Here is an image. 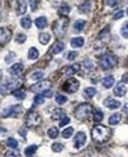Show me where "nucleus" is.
I'll return each instance as SVG.
<instances>
[{"instance_id": "1", "label": "nucleus", "mask_w": 128, "mask_h": 157, "mask_svg": "<svg viewBox=\"0 0 128 157\" xmlns=\"http://www.w3.org/2000/svg\"><path fill=\"white\" fill-rule=\"evenodd\" d=\"M112 136V131L105 125H95L91 129V137L94 142L98 143H104L111 138Z\"/></svg>"}, {"instance_id": "2", "label": "nucleus", "mask_w": 128, "mask_h": 157, "mask_svg": "<svg viewBox=\"0 0 128 157\" xmlns=\"http://www.w3.org/2000/svg\"><path fill=\"white\" fill-rule=\"evenodd\" d=\"M99 63H100L102 68H104V70H111V68L117 66L118 58L113 53H104L99 58Z\"/></svg>"}, {"instance_id": "3", "label": "nucleus", "mask_w": 128, "mask_h": 157, "mask_svg": "<svg viewBox=\"0 0 128 157\" xmlns=\"http://www.w3.org/2000/svg\"><path fill=\"white\" fill-rule=\"evenodd\" d=\"M91 113H93V106L90 104H87V103H84V104H80L76 108L75 117L80 121H85L91 115Z\"/></svg>"}, {"instance_id": "4", "label": "nucleus", "mask_w": 128, "mask_h": 157, "mask_svg": "<svg viewBox=\"0 0 128 157\" xmlns=\"http://www.w3.org/2000/svg\"><path fill=\"white\" fill-rule=\"evenodd\" d=\"M67 25H68V18L64 17V18H60L53 23V33L57 36V37H62L65 33H66V29H67Z\"/></svg>"}, {"instance_id": "5", "label": "nucleus", "mask_w": 128, "mask_h": 157, "mask_svg": "<svg viewBox=\"0 0 128 157\" xmlns=\"http://www.w3.org/2000/svg\"><path fill=\"white\" fill-rule=\"evenodd\" d=\"M41 123H42V118H41V115H39L37 112L29 110L27 113V115H25V124H27V127H29V128H36V127H38Z\"/></svg>"}, {"instance_id": "6", "label": "nucleus", "mask_w": 128, "mask_h": 157, "mask_svg": "<svg viewBox=\"0 0 128 157\" xmlns=\"http://www.w3.org/2000/svg\"><path fill=\"white\" fill-rule=\"evenodd\" d=\"M22 84V81L17 80V78H9V80H5L2 84V94H8L10 91H14V89Z\"/></svg>"}, {"instance_id": "7", "label": "nucleus", "mask_w": 128, "mask_h": 157, "mask_svg": "<svg viewBox=\"0 0 128 157\" xmlns=\"http://www.w3.org/2000/svg\"><path fill=\"white\" fill-rule=\"evenodd\" d=\"M51 86H52V81H50V80H42V81H38L37 84H34L31 89L34 93H45V91L50 90Z\"/></svg>"}, {"instance_id": "8", "label": "nucleus", "mask_w": 128, "mask_h": 157, "mask_svg": "<svg viewBox=\"0 0 128 157\" xmlns=\"http://www.w3.org/2000/svg\"><path fill=\"white\" fill-rule=\"evenodd\" d=\"M23 112V106L22 105H13V106H9V108H5L2 113V117L3 118H6V117H18Z\"/></svg>"}, {"instance_id": "9", "label": "nucleus", "mask_w": 128, "mask_h": 157, "mask_svg": "<svg viewBox=\"0 0 128 157\" xmlns=\"http://www.w3.org/2000/svg\"><path fill=\"white\" fill-rule=\"evenodd\" d=\"M79 86H80V82H79L76 78H68L62 85V90H65L67 93H75V91H77Z\"/></svg>"}, {"instance_id": "10", "label": "nucleus", "mask_w": 128, "mask_h": 157, "mask_svg": "<svg viewBox=\"0 0 128 157\" xmlns=\"http://www.w3.org/2000/svg\"><path fill=\"white\" fill-rule=\"evenodd\" d=\"M86 143V134L85 132L80 131V132H77L75 134V140H74V147L76 150H81L83 147L85 146Z\"/></svg>"}, {"instance_id": "11", "label": "nucleus", "mask_w": 128, "mask_h": 157, "mask_svg": "<svg viewBox=\"0 0 128 157\" xmlns=\"http://www.w3.org/2000/svg\"><path fill=\"white\" fill-rule=\"evenodd\" d=\"M0 38H2V46L8 43L12 38V31L6 27H2L0 28Z\"/></svg>"}, {"instance_id": "12", "label": "nucleus", "mask_w": 128, "mask_h": 157, "mask_svg": "<svg viewBox=\"0 0 128 157\" xmlns=\"http://www.w3.org/2000/svg\"><path fill=\"white\" fill-rule=\"evenodd\" d=\"M95 8V0H85L80 5V12L81 13H90Z\"/></svg>"}, {"instance_id": "13", "label": "nucleus", "mask_w": 128, "mask_h": 157, "mask_svg": "<svg viewBox=\"0 0 128 157\" xmlns=\"http://www.w3.org/2000/svg\"><path fill=\"white\" fill-rule=\"evenodd\" d=\"M79 70H80V63H74L71 66H66L62 70V74L70 76V75H75L76 72H79Z\"/></svg>"}, {"instance_id": "14", "label": "nucleus", "mask_w": 128, "mask_h": 157, "mask_svg": "<svg viewBox=\"0 0 128 157\" xmlns=\"http://www.w3.org/2000/svg\"><path fill=\"white\" fill-rule=\"evenodd\" d=\"M113 91H114V95H115V96H124L126 93H127V86H126V84L119 82V84L115 85V87H114Z\"/></svg>"}, {"instance_id": "15", "label": "nucleus", "mask_w": 128, "mask_h": 157, "mask_svg": "<svg viewBox=\"0 0 128 157\" xmlns=\"http://www.w3.org/2000/svg\"><path fill=\"white\" fill-rule=\"evenodd\" d=\"M104 105L108 108V109H118L121 106V103L115 100V99H111V98H107L104 100Z\"/></svg>"}, {"instance_id": "16", "label": "nucleus", "mask_w": 128, "mask_h": 157, "mask_svg": "<svg viewBox=\"0 0 128 157\" xmlns=\"http://www.w3.org/2000/svg\"><path fill=\"white\" fill-rule=\"evenodd\" d=\"M22 72H23V65L22 63H15L9 68V74L13 75V76H19V75H22Z\"/></svg>"}, {"instance_id": "17", "label": "nucleus", "mask_w": 128, "mask_h": 157, "mask_svg": "<svg viewBox=\"0 0 128 157\" xmlns=\"http://www.w3.org/2000/svg\"><path fill=\"white\" fill-rule=\"evenodd\" d=\"M64 48H65V43H64L62 41H57V42L51 47V53H52V55H57V53L62 52Z\"/></svg>"}, {"instance_id": "18", "label": "nucleus", "mask_w": 128, "mask_h": 157, "mask_svg": "<svg viewBox=\"0 0 128 157\" xmlns=\"http://www.w3.org/2000/svg\"><path fill=\"white\" fill-rule=\"evenodd\" d=\"M122 121V114L121 113H115V114H112L109 117V119H108V123H109L111 125H117L119 124Z\"/></svg>"}, {"instance_id": "19", "label": "nucleus", "mask_w": 128, "mask_h": 157, "mask_svg": "<svg viewBox=\"0 0 128 157\" xmlns=\"http://www.w3.org/2000/svg\"><path fill=\"white\" fill-rule=\"evenodd\" d=\"M25 10H27L25 0H17V13L18 14H24Z\"/></svg>"}, {"instance_id": "20", "label": "nucleus", "mask_w": 128, "mask_h": 157, "mask_svg": "<svg viewBox=\"0 0 128 157\" xmlns=\"http://www.w3.org/2000/svg\"><path fill=\"white\" fill-rule=\"evenodd\" d=\"M65 117H66L65 110L61 109V108H57V109H55V112L52 114V119L53 121H58V119H64Z\"/></svg>"}, {"instance_id": "21", "label": "nucleus", "mask_w": 128, "mask_h": 157, "mask_svg": "<svg viewBox=\"0 0 128 157\" xmlns=\"http://www.w3.org/2000/svg\"><path fill=\"white\" fill-rule=\"evenodd\" d=\"M84 38L83 37H75V38H72L71 39V46L72 47H83L84 46Z\"/></svg>"}, {"instance_id": "22", "label": "nucleus", "mask_w": 128, "mask_h": 157, "mask_svg": "<svg viewBox=\"0 0 128 157\" xmlns=\"http://www.w3.org/2000/svg\"><path fill=\"white\" fill-rule=\"evenodd\" d=\"M39 56V52L36 47H32V48H29V52H28V58L29 60H37Z\"/></svg>"}, {"instance_id": "23", "label": "nucleus", "mask_w": 128, "mask_h": 157, "mask_svg": "<svg viewBox=\"0 0 128 157\" xmlns=\"http://www.w3.org/2000/svg\"><path fill=\"white\" fill-rule=\"evenodd\" d=\"M114 84V77L113 76H107L104 77V80H103V86L107 87V89H109V87H112Z\"/></svg>"}, {"instance_id": "24", "label": "nucleus", "mask_w": 128, "mask_h": 157, "mask_svg": "<svg viewBox=\"0 0 128 157\" xmlns=\"http://www.w3.org/2000/svg\"><path fill=\"white\" fill-rule=\"evenodd\" d=\"M43 76H45L43 71H34V72L31 74L29 78H31V80H33V81H38V80H41V78H43Z\"/></svg>"}, {"instance_id": "25", "label": "nucleus", "mask_w": 128, "mask_h": 157, "mask_svg": "<svg viewBox=\"0 0 128 157\" xmlns=\"http://www.w3.org/2000/svg\"><path fill=\"white\" fill-rule=\"evenodd\" d=\"M36 25H37V28H39V29H43V28L47 25V19L43 18V17L37 18V19H36Z\"/></svg>"}, {"instance_id": "26", "label": "nucleus", "mask_w": 128, "mask_h": 157, "mask_svg": "<svg viewBox=\"0 0 128 157\" xmlns=\"http://www.w3.org/2000/svg\"><path fill=\"white\" fill-rule=\"evenodd\" d=\"M108 37H109V28H105V29H103V31L99 33V36H98V39H99V41H107L108 39Z\"/></svg>"}, {"instance_id": "27", "label": "nucleus", "mask_w": 128, "mask_h": 157, "mask_svg": "<svg viewBox=\"0 0 128 157\" xmlns=\"http://www.w3.org/2000/svg\"><path fill=\"white\" fill-rule=\"evenodd\" d=\"M51 39V36L48 33H41L39 34V43L41 44H47L48 42H50Z\"/></svg>"}, {"instance_id": "28", "label": "nucleus", "mask_w": 128, "mask_h": 157, "mask_svg": "<svg viewBox=\"0 0 128 157\" xmlns=\"http://www.w3.org/2000/svg\"><path fill=\"white\" fill-rule=\"evenodd\" d=\"M38 150V146H36V144H32V146H28L27 148H25V151H24V155L25 156H32V155H34L36 153V151Z\"/></svg>"}, {"instance_id": "29", "label": "nucleus", "mask_w": 128, "mask_h": 157, "mask_svg": "<svg viewBox=\"0 0 128 157\" xmlns=\"http://www.w3.org/2000/svg\"><path fill=\"white\" fill-rule=\"evenodd\" d=\"M85 27V21H76L74 24V31L75 32H81Z\"/></svg>"}, {"instance_id": "30", "label": "nucleus", "mask_w": 128, "mask_h": 157, "mask_svg": "<svg viewBox=\"0 0 128 157\" xmlns=\"http://www.w3.org/2000/svg\"><path fill=\"white\" fill-rule=\"evenodd\" d=\"M21 24H22V27H23V28L29 29V28H31V25H32V21H31V18H29V17H24V18H22Z\"/></svg>"}, {"instance_id": "31", "label": "nucleus", "mask_w": 128, "mask_h": 157, "mask_svg": "<svg viewBox=\"0 0 128 157\" xmlns=\"http://www.w3.org/2000/svg\"><path fill=\"white\" fill-rule=\"evenodd\" d=\"M95 94H96V89H94V87H86L85 91H84L85 98H93Z\"/></svg>"}, {"instance_id": "32", "label": "nucleus", "mask_w": 128, "mask_h": 157, "mask_svg": "<svg viewBox=\"0 0 128 157\" xmlns=\"http://www.w3.org/2000/svg\"><path fill=\"white\" fill-rule=\"evenodd\" d=\"M72 133H74L72 127H67V128H65L64 132H62V137H64V138H70V137L72 136Z\"/></svg>"}, {"instance_id": "33", "label": "nucleus", "mask_w": 128, "mask_h": 157, "mask_svg": "<svg viewBox=\"0 0 128 157\" xmlns=\"http://www.w3.org/2000/svg\"><path fill=\"white\" fill-rule=\"evenodd\" d=\"M13 95L17 98V99H21V100H23V99H25V91L24 90H14L13 91Z\"/></svg>"}, {"instance_id": "34", "label": "nucleus", "mask_w": 128, "mask_h": 157, "mask_svg": "<svg viewBox=\"0 0 128 157\" xmlns=\"http://www.w3.org/2000/svg\"><path fill=\"white\" fill-rule=\"evenodd\" d=\"M48 136H50V138H57L58 137V129L56 127H51L50 129H48Z\"/></svg>"}, {"instance_id": "35", "label": "nucleus", "mask_w": 128, "mask_h": 157, "mask_svg": "<svg viewBox=\"0 0 128 157\" xmlns=\"http://www.w3.org/2000/svg\"><path fill=\"white\" fill-rule=\"evenodd\" d=\"M66 101H67V98H66L65 95H62V94H57V95H56V103H57V104L62 105V104H65Z\"/></svg>"}, {"instance_id": "36", "label": "nucleus", "mask_w": 128, "mask_h": 157, "mask_svg": "<svg viewBox=\"0 0 128 157\" xmlns=\"http://www.w3.org/2000/svg\"><path fill=\"white\" fill-rule=\"evenodd\" d=\"M103 117H104L103 112H100V110H95V113H94V117H93V118H94V122H96V123L102 122Z\"/></svg>"}, {"instance_id": "37", "label": "nucleus", "mask_w": 128, "mask_h": 157, "mask_svg": "<svg viewBox=\"0 0 128 157\" xmlns=\"http://www.w3.org/2000/svg\"><path fill=\"white\" fill-rule=\"evenodd\" d=\"M6 146L10 147V148H17L18 147V141L14 138H8L6 140Z\"/></svg>"}, {"instance_id": "38", "label": "nucleus", "mask_w": 128, "mask_h": 157, "mask_svg": "<svg viewBox=\"0 0 128 157\" xmlns=\"http://www.w3.org/2000/svg\"><path fill=\"white\" fill-rule=\"evenodd\" d=\"M5 157H21V155H19V152L13 148V150H9L8 152H5Z\"/></svg>"}, {"instance_id": "39", "label": "nucleus", "mask_w": 128, "mask_h": 157, "mask_svg": "<svg viewBox=\"0 0 128 157\" xmlns=\"http://www.w3.org/2000/svg\"><path fill=\"white\" fill-rule=\"evenodd\" d=\"M34 105H41V104H43L45 103V95H37L36 98H34Z\"/></svg>"}, {"instance_id": "40", "label": "nucleus", "mask_w": 128, "mask_h": 157, "mask_svg": "<svg viewBox=\"0 0 128 157\" xmlns=\"http://www.w3.org/2000/svg\"><path fill=\"white\" fill-rule=\"evenodd\" d=\"M64 150V144L62 143H53L52 144V151L53 152H61Z\"/></svg>"}, {"instance_id": "41", "label": "nucleus", "mask_w": 128, "mask_h": 157, "mask_svg": "<svg viewBox=\"0 0 128 157\" xmlns=\"http://www.w3.org/2000/svg\"><path fill=\"white\" fill-rule=\"evenodd\" d=\"M121 34L124 37V38H128V22H126L121 29Z\"/></svg>"}, {"instance_id": "42", "label": "nucleus", "mask_w": 128, "mask_h": 157, "mask_svg": "<svg viewBox=\"0 0 128 157\" xmlns=\"http://www.w3.org/2000/svg\"><path fill=\"white\" fill-rule=\"evenodd\" d=\"M25 39H27V36L25 34H18L17 36V38H15V41L18 42V43H23V42H25Z\"/></svg>"}, {"instance_id": "43", "label": "nucleus", "mask_w": 128, "mask_h": 157, "mask_svg": "<svg viewBox=\"0 0 128 157\" xmlns=\"http://www.w3.org/2000/svg\"><path fill=\"white\" fill-rule=\"evenodd\" d=\"M70 10H71V8L68 5H62L60 8V13H62V14H68V13H70Z\"/></svg>"}, {"instance_id": "44", "label": "nucleus", "mask_w": 128, "mask_h": 157, "mask_svg": "<svg viewBox=\"0 0 128 157\" xmlns=\"http://www.w3.org/2000/svg\"><path fill=\"white\" fill-rule=\"evenodd\" d=\"M84 66L87 67V68H86L87 71H91V70H93V62H91L90 60H86V61L84 62Z\"/></svg>"}, {"instance_id": "45", "label": "nucleus", "mask_w": 128, "mask_h": 157, "mask_svg": "<svg viewBox=\"0 0 128 157\" xmlns=\"http://www.w3.org/2000/svg\"><path fill=\"white\" fill-rule=\"evenodd\" d=\"M29 4H31V8H32L33 12L37 10V8H38V2H37V0H31V2H29Z\"/></svg>"}, {"instance_id": "46", "label": "nucleus", "mask_w": 128, "mask_h": 157, "mask_svg": "<svg viewBox=\"0 0 128 157\" xmlns=\"http://www.w3.org/2000/svg\"><path fill=\"white\" fill-rule=\"evenodd\" d=\"M68 123H70V118H68V117H65L64 119L60 122V127H65V125H67Z\"/></svg>"}, {"instance_id": "47", "label": "nucleus", "mask_w": 128, "mask_h": 157, "mask_svg": "<svg viewBox=\"0 0 128 157\" xmlns=\"http://www.w3.org/2000/svg\"><path fill=\"white\" fill-rule=\"evenodd\" d=\"M75 57H77V52H75V51H72V52H70L67 55V60H70V61H72V60H75Z\"/></svg>"}, {"instance_id": "48", "label": "nucleus", "mask_w": 128, "mask_h": 157, "mask_svg": "<svg viewBox=\"0 0 128 157\" xmlns=\"http://www.w3.org/2000/svg\"><path fill=\"white\" fill-rule=\"evenodd\" d=\"M123 15H124V12H123V10H119V12L114 13V15H113V17H114V19H121Z\"/></svg>"}, {"instance_id": "49", "label": "nucleus", "mask_w": 128, "mask_h": 157, "mask_svg": "<svg viewBox=\"0 0 128 157\" xmlns=\"http://www.w3.org/2000/svg\"><path fill=\"white\" fill-rule=\"evenodd\" d=\"M13 57H15V53H13V52H10L8 56H6V58H5V62H12V60H13Z\"/></svg>"}, {"instance_id": "50", "label": "nucleus", "mask_w": 128, "mask_h": 157, "mask_svg": "<svg viewBox=\"0 0 128 157\" xmlns=\"http://www.w3.org/2000/svg\"><path fill=\"white\" fill-rule=\"evenodd\" d=\"M117 0H107V5L108 6H114V5H117Z\"/></svg>"}, {"instance_id": "51", "label": "nucleus", "mask_w": 128, "mask_h": 157, "mask_svg": "<svg viewBox=\"0 0 128 157\" xmlns=\"http://www.w3.org/2000/svg\"><path fill=\"white\" fill-rule=\"evenodd\" d=\"M19 134H21V136H27V131L24 129V128H21V131H19Z\"/></svg>"}, {"instance_id": "52", "label": "nucleus", "mask_w": 128, "mask_h": 157, "mask_svg": "<svg viewBox=\"0 0 128 157\" xmlns=\"http://www.w3.org/2000/svg\"><path fill=\"white\" fill-rule=\"evenodd\" d=\"M123 80H124V81H128V74H124V75H123Z\"/></svg>"}, {"instance_id": "53", "label": "nucleus", "mask_w": 128, "mask_h": 157, "mask_svg": "<svg viewBox=\"0 0 128 157\" xmlns=\"http://www.w3.org/2000/svg\"><path fill=\"white\" fill-rule=\"evenodd\" d=\"M2 133H6V129L4 128V127H3V128H2Z\"/></svg>"}, {"instance_id": "54", "label": "nucleus", "mask_w": 128, "mask_h": 157, "mask_svg": "<svg viewBox=\"0 0 128 157\" xmlns=\"http://www.w3.org/2000/svg\"><path fill=\"white\" fill-rule=\"evenodd\" d=\"M124 110H127V112H128V104L126 105V109H124Z\"/></svg>"}, {"instance_id": "55", "label": "nucleus", "mask_w": 128, "mask_h": 157, "mask_svg": "<svg viewBox=\"0 0 128 157\" xmlns=\"http://www.w3.org/2000/svg\"><path fill=\"white\" fill-rule=\"evenodd\" d=\"M127 14H128V8H127Z\"/></svg>"}]
</instances>
